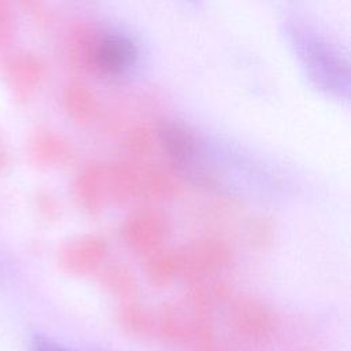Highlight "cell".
<instances>
[{
  "instance_id": "1",
  "label": "cell",
  "mask_w": 351,
  "mask_h": 351,
  "mask_svg": "<svg viewBox=\"0 0 351 351\" xmlns=\"http://www.w3.org/2000/svg\"><path fill=\"white\" fill-rule=\"evenodd\" d=\"M119 232L129 250L148 256L163 248L170 234V219L159 207L144 204L123 219Z\"/></svg>"
},
{
  "instance_id": "13",
  "label": "cell",
  "mask_w": 351,
  "mask_h": 351,
  "mask_svg": "<svg viewBox=\"0 0 351 351\" xmlns=\"http://www.w3.org/2000/svg\"><path fill=\"white\" fill-rule=\"evenodd\" d=\"M145 271L152 284L167 285L182 274V263L178 248H160L147 256Z\"/></svg>"
},
{
  "instance_id": "17",
  "label": "cell",
  "mask_w": 351,
  "mask_h": 351,
  "mask_svg": "<svg viewBox=\"0 0 351 351\" xmlns=\"http://www.w3.org/2000/svg\"><path fill=\"white\" fill-rule=\"evenodd\" d=\"M36 207L38 213L47 219H56L60 214V203L58 197L45 189L36 195Z\"/></svg>"
},
{
  "instance_id": "16",
  "label": "cell",
  "mask_w": 351,
  "mask_h": 351,
  "mask_svg": "<svg viewBox=\"0 0 351 351\" xmlns=\"http://www.w3.org/2000/svg\"><path fill=\"white\" fill-rule=\"evenodd\" d=\"M276 226L273 219L266 215H255L245 225V239L252 248L265 250L273 244Z\"/></svg>"
},
{
  "instance_id": "6",
  "label": "cell",
  "mask_w": 351,
  "mask_h": 351,
  "mask_svg": "<svg viewBox=\"0 0 351 351\" xmlns=\"http://www.w3.org/2000/svg\"><path fill=\"white\" fill-rule=\"evenodd\" d=\"M156 130V141L173 166L195 171L199 141L195 132L181 121H162Z\"/></svg>"
},
{
  "instance_id": "5",
  "label": "cell",
  "mask_w": 351,
  "mask_h": 351,
  "mask_svg": "<svg viewBox=\"0 0 351 351\" xmlns=\"http://www.w3.org/2000/svg\"><path fill=\"white\" fill-rule=\"evenodd\" d=\"M108 251V240L103 234L88 233L64 243L58 252V259L64 270L88 274L104 265Z\"/></svg>"
},
{
  "instance_id": "15",
  "label": "cell",
  "mask_w": 351,
  "mask_h": 351,
  "mask_svg": "<svg viewBox=\"0 0 351 351\" xmlns=\"http://www.w3.org/2000/svg\"><path fill=\"white\" fill-rule=\"evenodd\" d=\"M99 277L101 284L119 296L133 295L137 288L134 273L129 266L121 262H108L100 269Z\"/></svg>"
},
{
  "instance_id": "2",
  "label": "cell",
  "mask_w": 351,
  "mask_h": 351,
  "mask_svg": "<svg viewBox=\"0 0 351 351\" xmlns=\"http://www.w3.org/2000/svg\"><path fill=\"white\" fill-rule=\"evenodd\" d=\"M182 274L193 281L204 280L218 271L228 269L234 261L232 245L218 237L207 236L197 239L186 245L178 247Z\"/></svg>"
},
{
  "instance_id": "14",
  "label": "cell",
  "mask_w": 351,
  "mask_h": 351,
  "mask_svg": "<svg viewBox=\"0 0 351 351\" xmlns=\"http://www.w3.org/2000/svg\"><path fill=\"white\" fill-rule=\"evenodd\" d=\"M156 145V130L147 122L133 125L123 138V147L133 162L149 158Z\"/></svg>"
},
{
  "instance_id": "12",
  "label": "cell",
  "mask_w": 351,
  "mask_h": 351,
  "mask_svg": "<svg viewBox=\"0 0 351 351\" xmlns=\"http://www.w3.org/2000/svg\"><path fill=\"white\" fill-rule=\"evenodd\" d=\"M182 185L178 176L167 167L152 166L143 169L141 196L154 202L169 200L181 193Z\"/></svg>"
},
{
  "instance_id": "18",
  "label": "cell",
  "mask_w": 351,
  "mask_h": 351,
  "mask_svg": "<svg viewBox=\"0 0 351 351\" xmlns=\"http://www.w3.org/2000/svg\"><path fill=\"white\" fill-rule=\"evenodd\" d=\"M14 27V11L7 0H0V51L11 37Z\"/></svg>"
},
{
  "instance_id": "10",
  "label": "cell",
  "mask_w": 351,
  "mask_h": 351,
  "mask_svg": "<svg viewBox=\"0 0 351 351\" xmlns=\"http://www.w3.org/2000/svg\"><path fill=\"white\" fill-rule=\"evenodd\" d=\"M100 29L88 22H75L67 36L66 52L70 67L78 74H90L92 55Z\"/></svg>"
},
{
  "instance_id": "7",
  "label": "cell",
  "mask_w": 351,
  "mask_h": 351,
  "mask_svg": "<svg viewBox=\"0 0 351 351\" xmlns=\"http://www.w3.org/2000/svg\"><path fill=\"white\" fill-rule=\"evenodd\" d=\"M27 155L38 166L56 167L70 163L75 156V149L60 133L48 128H37L29 136Z\"/></svg>"
},
{
  "instance_id": "4",
  "label": "cell",
  "mask_w": 351,
  "mask_h": 351,
  "mask_svg": "<svg viewBox=\"0 0 351 351\" xmlns=\"http://www.w3.org/2000/svg\"><path fill=\"white\" fill-rule=\"evenodd\" d=\"M0 69L5 82L21 99L30 97L41 86L47 74L44 59L30 49H15L5 53Z\"/></svg>"
},
{
  "instance_id": "8",
  "label": "cell",
  "mask_w": 351,
  "mask_h": 351,
  "mask_svg": "<svg viewBox=\"0 0 351 351\" xmlns=\"http://www.w3.org/2000/svg\"><path fill=\"white\" fill-rule=\"evenodd\" d=\"M74 197L78 206L89 215H97L107 200L106 165L86 163L77 174L73 184Z\"/></svg>"
},
{
  "instance_id": "3",
  "label": "cell",
  "mask_w": 351,
  "mask_h": 351,
  "mask_svg": "<svg viewBox=\"0 0 351 351\" xmlns=\"http://www.w3.org/2000/svg\"><path fill=\"white\" fill-rule=\"evenodd\" d=\"M137 44L119 32L100 30L90 63V74L117 78L126 74L137 62Z\"/></svg>"
},
{
  "instance_id": "21",
  "label": "cell",
  "mask_w": 351,
  "mask_h": 351,
  "mask_svg": "<svg viewBox=\"0 0 351 351\" xmlns=\"http://www.w3.org/2000/svg\"><path fill=\"white\" fill-rule=\"evenodd\" d=\"M7 165H8V154H7L5 145L3 143V138L0 137V171L4 170Z\"/></svg>"
},
{
  "instance_id": "19",
  "label": "cell",
  "mask_w": 351,
  "mask_h": 351,
  "mask_svg": "<svg viewBox=\"0 0 351 351\" xmlns=\"http://www.w3.org/2000/svg\"><path fill=\"white\" fill-rule=\"evenodd\" d=\"M25 10H27V12L40 23L47 25L51 23L52 21V12L47 8L45 4L40 3V1H34V0H26L22 3Z\"/></svg>"
},
{
  "instance_id": "20",
  "label": "cell",
  "mask_w": 351,
  "mask_h": 351,
  "mask_svg": "<svg viewBox=\"0 0 351 351\" xmlns=\"http://www.w3.org/2000/svg\"><path fill=\"white\" fill-rule=\"evenodd\" d=\"M30 350L32 351H70L69 348L63 347L62 344H59L55 340H52L47 336H43V335H36L32 339Z\"/></svg>"
},
{
  "instance_id": "9",
  "label": "cell",
  "mask_w": 351,
  "mask_h": 351,
  "mask_svg": "<svg viewBox=\"0 0 351 351\" xmlns=\"http://www.w3.org/2000/svg\"><path fill=\"white\" fill-rule=\"evenodd\" d=\"M143 169L133 160H117L106 165L107 199L123 204L141 196Z\"/></svg>"
},
{
  "instance_id": "11",
  "label": "cell",
  "mask_w": 351,
  "mask_h": 351,
  "mask_svg": "<svg viewBox=\"0 0 351 351\" xmlns=\"http://www.w3.org/2000/svg\"><path fill=\"white\" fill-rule=\"evenodd\" d=\"M64 112L77 123L86 125L99 112V100L95 92L81 81H71L62 89L60 96Z\"/></svg>"
}]
</instances>
